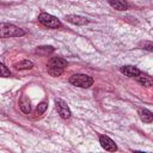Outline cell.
<instances>
[{
	"instance_id": "1",
	"label": "cell",
	"mask_w": 153,
	"mask_h": 153,
	"mask_svg": "<svg viewBox=\"0 0 153 153\" xmlns=\"http://www.w3.org/2000/svg\"><path fill=\"white\" fill-rule=\"evenodd\" d=\"M67 67V61L62 57H53L47 63V71L51 76H59L63 73L65 68Z\"/></svg>"
},
{
	"instance_id": "2",
	"label": "cell",
	"mask_w": 153,
	"mask_h": 153,
	"mask_svg": "<svg viewBox=\"0 0 153 153\" xmlns=\"http://www.w3.org/2000/svg\"><path fill=\"white\" fill-rule=\"evenodd\" d=\"M0 35L2 38H10V37H20L25 35V31L16 25L12 24H1L0 27Z\"/></svg>"
},
{
	"instance_id": "3",
	"label": "cell",
	"mask_w": 153,
	"mask_h": 153,
	"mask_svg": "<svg viewBox=\"0 0 153 153\" xmlns=\"http://www.w3.org/2000/svg\"><path fill=\"white\" fill-rule=\"evenodd\" d=\"M69 82L81 88H88L93 84V79L87 74H73L69 78Z\"/></svg>"
},
{
	"instance_id": "4",
	"label": "cell",
	"mask_w": 153,
	"mask_h": 153,
	"mask_svg": "<svg viewBox=\"0 0 153 153\" xmlns=\"http://www.w3.org/2000/svg\"><path fill=\"white\" fill-rule=\"evenodd\" d=\"M38 22L49 29H57L61 26V22L56 17H54L49 13H45V12H42L38 16Z\"/></svg>"
},
{
	"instance_id": "5",
	"label": "cell",
	"mask_w": 153,
	"mask_h": 153,
	"mask_svg": "<svg viewBox=\"0 0 153 153\" xmlns=\"http://www.w3.org/2000/svg\"><path fill=\"white\" fill-rule=\"evenodd\" d=\"M55 105H56V110H57L59 115L61 116V118L67 120V118L71 117V115H72L71 114V110H69V108H68V105H67V103L65 100L56 99L55 100Z\"/></svg>"
},
{
	"instance_id": "6",
	"label": "cell",
	"mask_w": 153,
	"mask_h": 153,
	"mask_svg": "<svg viewBox=\"0 0 153 153\" xmlns=\"http://www.w3.org/2000/svg\"><path fill=\"white\" fill-rule=\"evenodd\" d=\"M99 142L102 145V147L105 149V151H109V152H115L117 151V146L115 143L114 140H111L109 136L106 135H100L99 136Z\"/></svg>"
},
{
	"instance_id": "7",
	"label": "cell",
	"mask_w": 153,
	"mask_h": 153,
	"mask_svg": "<svg viewBox=\"0 0 153 153\" xmlns=\"http://www.w3.org/2000/svg\"><path fill=\"white\" fill-rule=\"evenodd\" d=\"M120 72L122 73V74H124L126 76H128V78H135V76H137L139 74H140V69L137 68V67H135V66H122V67H120Z\"/></svg>"
},
{
	"instance_id": "8",
	"label": "cell",
	"mask_w": 153,
	"mask_h": 153,
	"mask_svg": "<svg viewBox=\"0 0 153 153\" xmlns=\"http://www.w3.org/2000/svg\"><path fill=\"white\" fill-rule=\"evenodd\" d=\"M66 20L74 24V25H86L88 23V20L85 17L81 16H76V14H68L66 16Z\"/></svg>"
},
{
	"instance_id": "9",
	"label": "cell",
	"mask_w": 153,
	"mask_h": 153,
	"mask_svg": "<svg viewBox=\"0 0 153 153\" xmlns=\"http://www.w3.org/2000/svg\"><path fill=\"white\" fill-rule=\"evenodd\" d=\"M139 117L143 123H152L153 122V112L148 109H139Z\"/></svg>"
},
{
	"instance_id": "10",
	"label": "cell",
	"mask_w": 153,
	"mask_h": 153,
	"mask_svg": "<svg viewBox=\"0 0 153 153\" xmlns=\"http://www.w3.org/2000/svg\"><path fill=\"white\" fill-rule=\"evenodd\" d=\"M135 79H136V81H137L139 84H141L142 86L149 87V86L153 85V79H152L151 76H148L147 74H143L142 72H140V74H139L137 76H135Z\"/></svg>"
},
{
	"instance_id": "11",
	"label": "cell",
	"mask_w": 153,
	"mask_h": 153,
	"mask_svg": "<svg viewBox=\"0 0 153 153\" xmlns=\"http://www.w3.org/2000/svg\"><path fill=\"white\" fill-rule=\"evenodd\" d=\"M19 108L24 114H30L31 112V103L26 96H22L19 99Z\"/></svg>"
},
{
	"instance_id": "12",
	"label": "cell",
	"mask_w": 153,
	"mask_h": 153,
	"mask_svg": "<svg viewBox=\"0 0 153 153\" xmlns=\"http://www.w3.org/2000/svg\"><path fill=\"white\" fill-rule=\"evenodd\" d=\"M108 2L110 4L111 7H114L117 11H124L128 7V5L124 0H108Z\"/></svg>"
},
{
	"instance_id": "13",
	"label": "cell",
	"mask_w": 153,
	"mask_h": 153,
	"mask_svg": "<svg viewBox=\"0 0 153 153\" xmlns=\"http://www.w3.org/2000/svg\"><path fill=\"white\" fill-rule=\"evenodd\" d=\"M33 67V63L30 61V60H22L17 63H14V68L16 69H19V71H23V69H30Z\"/></svg>"
},
{
	"instance_id": "14",
	"label": "cell",
	"mask_w": 153,
	"mask_h": 153,
	"mask_svg": "<svg viewBox=\"0 0 153 153\" xmlns=\"http://www.w3.org/2000/svg\"><path fill=\"white\" fill-rule=\"evenodd\" d=\"M139 47L143 50H148V51H153V42L151 41H141L139 43Z\"/></svg>"
},
{
	"instance_id": "15",
	"label": "cell",
	"mask_w": 153,
	"mask_h": 153,
	"mask_svg": "<svg viewBox=\"0 0 153 153\" xmlns=\"http://www.w3.org/2000/svg\"><path fill=\"white\" fill-rule=\"evenodd\" d=\"M47 108H48V102L47 100H43V102H41L38 105H37V114L38 115H42V114H44V111L47 110Z\"/></svg>"
},
{
	"instance_id": "16",
	"label": "cell",
	"mask_w": 153,
	"mask_h": 153,
	"mask_svg": "<svg viewBox=\"0 0 153 153\" xmlns=\"http://www.w3.org/2000/svg\"><path fill=\"white\" fill-rule=\"evenodd\" d=\"M54 51V48L53 47H38L36 53H39V54H50Z\"/></svg>"
},
{
	"instance_id": "17",
	"label": "cell",
	"mask_w": 153,
	"mask_h": 153,
	"mask_svg": "<svg viewBox=\"0 0 153 153\" xmlns=\"http://www.w3.org/2000/svg\"><path fill=\"white\" fill-rule=\"evenodd\" d=\"M0 72H1V76H2V78H8V76H11L10 69H8L4 63L0 65Z\"/></svg>"
}]
</instances>
